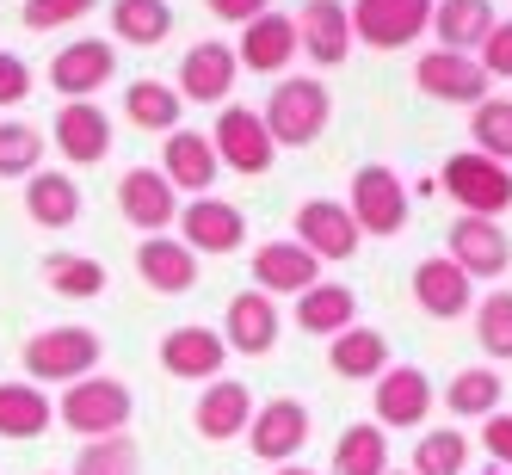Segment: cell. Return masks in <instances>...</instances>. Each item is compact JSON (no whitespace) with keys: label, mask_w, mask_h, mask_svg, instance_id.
<instances>
[{"label":"cell","mask_w":512,"mask_h":475,"mask_svg":"<svg viewBox=\"0 0 512 475\" xmlns=\"http://www.w3.org/2000/svg\"><path fill=\"white\" fill-rule=\"evenodd\" d=\"M235 75H241L235 50L216 44V38H204V44L186 50V62H179V87H173V93L192 99V105H223V99L235 93Z\"/></svg>","instance_id":"7c38bea8"},{"label":"cell","mask_w":512,"mask_h":475,"mask_svg":"<svg viewBox=\"0 0 512 475\" xmlns=\"http://www.w3.org/2000/svg\"><path fill=\"white\" fill-rule=\"evenodd\" d=\"M112 75H118V56H112L105 38H75V44H62L56 62H50V87L62 99H93Z\"/></svg>","instance_id":"8fae6325"},{"label":"cell","mask_w":512,"mask_h":475,"mask_svg":"<svg viewBox=\"0 0 512 475\" xmlns=\"http://www.w3.org/2000/svg\"><path fill=\"white\" fill-rule=\"evenodd\" d=\"M346 210H352L358 235H401V223H408V186L395 179V167H358Z\"/></svg>","instance_id":"5b68a950"},{"label":"cell","mask_w":512,"mask_h":475,"mask_svg":"<svg viewBox=\"0 0 512 475\" xmlns=\"http://www.w3.org/2000/svg\"><path fill=\"white\" fill-rule=\"evenodd\" d=\"M389 475H414V469H389Z\"/></svg>","instance_id":"c3c4849f"},{"label":"cell","mask_w":512,"mask_h":475,"mask_svg":"<svg viewBox=\"0 0 512 475\" xmlns=\"http://www.w3.org/2000/svg\"><path fill=\"white\" fill-rule=\"evenodd\" d=\"M297 50H309L315 68H340L352 56L346 0H303V13H297Z\"/></svg>","instance_id":"9a60e30c"},{"label":"cell","mask_w":512,"mask_h":475,"mask_svg":"<svg viewBox=\"0 0 512 475\" xmlns=\"http://www.w3.org/2000/svg\"><path fill=\"white\" fill-rule=\"evenodd\" d=\"M482 445H488V457H494L500 469H512V414H488Z\"/></svg>","instance_id":"f6af8a7d"},{"label":"cell","mask_w":512,"mask_h":475,"mask_svg":"<svg viewBox=\"0 0 512 475\" xmlns=\"http://www.w3.org/2000/svg\"><path fill=\"white\" fill-rule=\"evenodd\" d=\"M179 99L167 81H130V93H124V118L136 124V130H167L173 136V124H179Z\"/></svg>","instance_id":"e575fe53"},{"label":"cell","mask_w":512,"mask_h":475,"mask_svg":"<svg viewBox=\"0 0 512 475\" xmlns=\"http://www.w3.org/2000/svg\"><path fill=\"white\" fill-rule=\"evenodd\" d=\"M272 475H315V469H303V463H278Z\"/></svg>","instance_id":"7dc6e473"},{"label":"cell","mask_w":512,"mask_h":475,"mask_svg":"<svg viewBox=\"0 0 512 475\" xmlns=\"http://www.w3.org/2000/svg\"><path fill=\"white\" fill-rule=\"evenodd\" d=\"M334 475H389V432L377 420L346 426L334 445Z\"/></svg>","instance_id":"1f68e13d"},{"label":"cell","mask_w":512,"mask_h":475,"mask_svg":"<svg viewBox=\"0 0 512 475\" xmlns=\"http://www.w3.org/2000/svg\"><path fill=\"white\" fill-rule=\"evenodd\" d=\"M500 395H506L500 371H488V364H469V371H457V377H451L445 408H451V414H463V420H488V414H500Z\"/></svg>","instance_id":"836d02e7"},{"label":"cell","mask_w":512,"mask_h":475,"mask_svg":"<svg viewBox=\"0 0 512 475\" xmlns=\"http://www.w3.org/2000/svg\"><path fill=\"white\" fill-rule=\"evenodd\" d=\"M414 303H420L432 321H457V315H469V303H475V278L451 260V253H432V260L414 266Z\"/></svg>","instance_id":"5bb4252c"},{"label":"cell","mask_w":512,"mask_h":475,"mask_svg":"<svg viewBox=\"0 0 512 475\" xmlns=\"http://www.w3.org/2000/svg\"><path fill=\"white\" fill-rule=\"evenodd\" d=\"M118 210H124V223H136L142 235H161L167 223H179V192L167 186L161 167H130L118 179Z\"/></svg>","instance_id":"30bf717a"},{"label":"cell","mask_w":512,"mask_h":475,"mask_svg":"<svg viewBox=\"0 0 512 475\" xmlns=\"http://www.w3.org/2000/svg\"><path fill=\"white\" fill-rule=\"evenodd\" d=\"M352 315H358V297H352L346 284H315V290L297 297V327H303V334H321V340L346 334Z\"/></svg>","instance_id":"f546056e"},{"label":"cell","mask_w":512,"mask_h":475,"mask_svg":"<svg viewBox=\"0 0 512 475\" xmlns=\"http://www.w3.org/2000/svg\"><path fill=\"white\" fill-rule=\"evenodd\" d=\"M475 62L488 68V81H494V75H506V81H512V19L488 31V44H482V56H475Z\"/></svg>","instance_id":"7bdbcfd3"},{"label":"cell","mask_w":512,"mask_h":475,"mask_svg":"<svg viewBox=\"0 0 512 475\" xmlns=\"http://www.w3.org/2000/svg\"><path fill=\"white\" fill-rule=\"evenodd\" d=\"M297 241L315 253V260H352V253H358V223H352L346 204L309 198V204L297 210Z\"/></svg>","instance_id":"44dd1931"},{"label":"cell","mask_w":512,"mask_h":475,"mask_svg":"<svg viewBox=\"0 0 512 475\" xmlns=\"http://www.w3.org/2000/svg\"><path fill=\"white\" fill-rule=\"evenodd\" d=\"M44 284L56 290V297H68V303H87V297L105 290V266L87 260V253H50V260H44Z\"/></svg>","instance_id":"d590c367"},{"label":"cell","mask_w":512,"mask_h":475,"mask_svg":"<svg viewBox=\"0 0 512 475\" xmlns=\"http://www.w3.org/2000/svg\"><path fill=\"white\" fill-rule=\"evenodd\" d=\"M179 241L192 253H235L247 241V216L223 198H192L179 210Z\"/></svg>","instance_id":"ac0fdd59"},{"label":"cell","mask_w":512,"mask_h":475,"mask_svg":"<svg viewBox=\"0 0 512 475\" xmlns=\"http://www.w3.org/2000/svg\"><path fill=\"white\" fill-rule=\"evenodd\" d=\"M247 445H253L260 463H290L309 445V408H303L297 395H278V401H266V408H253Z\"/></svg>","instance_id":"ba28073f"},{"label":"cell","mask_w":512,"mask_h":475,"mask_svg":"<svg viewBox=\"0 0 512 475\" xmlns=\"http://www.w3.org/2000/svg\"><path fill=\"white\" fill-rule=\"evenodd\" d=\"M432 414V377L420 371V364H389V371L377 377V426L389 432H408Z\"/></svg>","instance_id":"2e32d148"},{"label":"cell","mask_w":512,"mask_h":475,"mask_svg":"<svg viewBox=\"0 0 512 475\" xmlns=\"http://www.w3.org/2000/svg\"><path fill=\"white\" fill-rule=\"evenodd\" d=\"M99 358H105V346H99V334L93 327H44V334H31L25 340V383H81V377H93L99 371Z\"/></svg>","instance_id":"6da1fadb"},{"label":"cell","mask_w":512,"mask_h":475,"mask_svg":"<svg viewBox=\"0 0 512 475\" xmlns=\"http://www.w3.org/2000/svg\"><path fill=\"white\" fill-rule=\"evenodd\" d=\"M327 364H334V377L346 383H364V377H383L389 371V340L377 334V327H346V334H334V346H327Z\"/></svg>","instance_id":"f1b7e54d"},{"label":"cell","mask_w":512,"mask_h":475,"mask_svg":"<svg viewBox=\"0 0 512 475\" xmlns=\"http://www.w3.org/2000/svg\"><path fill=\"white\" fill-rule=\"evenodd\" d=\"M469 469V438L463 426H438L414 445V475H463Z\"/></svg>","instance_id":"8d00e7d4"},{"label":"cell","mask_w":512,"mask_h":475,"mask_svg":"<svg viewBox=\"0 0 512 475\" xmlns=\"http://www.w3.org/2000/svg\"><path fill=\"white\" fill-rule=\"evenodd\" d=\"M210 149H216V161L235 167V173H266L272 155H278V142H272V130H266L260 112H247V105H223Z\"/></svg>","instance_id":"52a82bcc"},{"label":"cell","mask_w":512,"mask_h":475,"mask_svg":"<svg viewBox=\"0 0 512 475\" xmlns=\"http://www.w3.org/2000/svg\"><path fill=\"white\" fill-rule=\"evenodd\" d=\"M494 7L488 0H432V31H438V50H482L488 31H494Z\"/></svg>","instance_id":"4316f807"},{"label":"cell","mask_w":512,"mask_h":475,"mask_svg":"<svg viewBox=\"0 0 512 475\" xmlns=\"http://www.w3.org/2000/svg\"><path fill=\"white\" fill-rule=\"evenodd\" d=\"M346 19H352V44L401 50L432 25V0H352Z\"/></svg>","instance_id":"277c9868"},{"label":"cell","mask_w":512,"mask_h":475,"mask_svg":"<svg viewBox=\"0 0 512 475\" xmlns=\"http://www.w3.org/2000/svg\"><path fill=\"white\" fill-rule=\"evenodd\" d=\"M99 7V0H25V25L31 31H56V25H75Z\"/></svg>","instance_id":"b9f144b4"},{"label":"cell","mask_w":512,"mask_h":475,"mask_svg":"<svg viewBox=\"0 0 512 475\" xmlns=\"http://www.w3.org/2000/svg\"><path fill=\"white\" fill-rule=\"evenodd\" d=\"M247 420H253V395H247V383H235V377L204 383L198 408H192L198 438H210V445H229V438H241V432H247Z\"/></svg>","instance_id":"603a6c76"},{"label":"cell","mask_w":512,"mask_h":475,"mask_svg":"<svg viewBox=\"0 0 512 475\" xmlns=\"http://www.w3.org/2000/svg\"><path fill=\"white\" fill-rule=\"evenodd\" d=\"M112 31L136 50H155L173 31V7L167 0H112Z\"/></svg>","instance_id":"d6a6232c"},{"label":"cell","mask_w":512,"mask_h":475,"mask_svg":"<svg viewBox=\"0 0 512 475\" xmlns=\"http://www.w3.org/2000/svg\"><path fill=\"white\" fill-rule=\"evenodd\" d=\"M44 161V136L31 124H0V179H31V167Z\"/></svg>","instance_id":"ab89813d"},{"label":"cell","mask_w":512,"mask_h":475,"mask_svg":"<svg viewBox=\"0 0 512 475\" xmlns=\"http://www.w3.org/2000/svg\"><path fill=\"white\" fill-rule=\"evenodd\" d=\"M25 216L38 229H75L81 216V186L68 173H31L25 179Z\"/></svg>","instance_id":"83f0119b"},{"label":"cell","mask_w":512,"mask_h":475,"mask_svg":"<svg viewBox=\"0 0 512 475\" xmlns=\"http://www.w3.org/2000/svg\"><path fill=\"white\" fill-rule=\"evenodd\" d=\"M136 272H142L149 290H161V297H186L198 284V253L186 241H173V235H149L136 247Z\"/></svg>","instance_id":"d4e9b609"},{"label":"cell","mask_w":512,"mask_h":475,"mask_svg":"<svg viewBox=\"0 0 512 475\" xmlns=\"http://www.w3.org/2000/svg\"><path fill=\"white\" fill-rule=\"evenodd\" d=\"M297 56V19L284 13H260L253 25H241V44H235V62L253 68V75H278Z\"/></svg>","instance_id":"484cf974"},{"label":"cell","mask_w":512,"mask_h":475,"mask_svg":"<svg viewBox=\"0 0 512 475\" xmlns=\"http://www.w3.org/2000/svg\"><path fill=\"white\" fill-rule=\"evenodd\" d=\"M278 303L266 297V290H241V297H229V315H223V346L229 352H247V358H266L278 346Z\"/></svg>","instance_id":"d6986e66"},{"label":"cell","mask_w":512,"mask_h":475,"mask_svg":"<svg viewBox=\"0 0 512 475\" xmlns=\"http://www.w3.org/2000/svg\"><path fill=\"white\" fill-rule=\"evenodd\" d=\"M475 340H482L488 358H512V290H494V297L475 309Z\"/></svg>","instance_id":"60d3db41"},{"label":"cell","mask_w":512,"mask_h":475,"mask_svg":"<svg viewBox=\"0 0 512 475\" xmlns=\"http://www.w3.org/2000/svg\"><path fill=\"white\" fill-rule=\"evenodd\" d=\"M414 81L426 99H445V105H482L488 99V68L463 50H426L414 62Z\"/></svg>","instance_id":"9c48e42d"},{"label":"cell","mask_w":512,"mask_h":475,"mask_svg":"<svg viewBox=\"0 0 512 475\" xmlns=\"http://www.w3.org/2000/svg\"><path fill=\"white\" fill-rule=\"evenodd\" d=\"M25 99H31V68L13 50H0V105H25Z\"/></svg>","instance_id":"ee69618b"},{"label":"cell","mask_w":512,"mask_h":475,"mask_svg":"<svg viewBox=\"0 0 512 475\" xmlns=\"http://www.w3.org/2000/svg\"><path fill=\"white\" fill-rule=\"evenodd\" d=\"M469 130H475V155H488L500 167L512 161V99H482Z\"/></svg>","instance_id":"74e56055"},{"label":"cell","mask_w":512,"mask_h":475,"mask_svg":"<svg viewBox=\"0 0 512 475\" xmlns=\"http://www.w3.org/2000/svg\"><path fill=\"white\" fill-rule=\"evenodd\" d=\"M327 112H334V99H327V87L315 75H297V81H278L272 99H266V130L278 149H309V142L327 130Z\"/></svg>","instance_id":"3957f363"},{"label":"cell","mask_w":512,"mask_h":475,"mask_svg":"<svg viewBox=\"0 0 512 475\" xmlns=\"http://www.w3.org/2000/svg\"><path fill=\"white\" fill-rule=\"evenodd\" d=\"M75 475H142V451L130 445V432H118V438H87L81 457H75Z\"/></svg>","instance_id":"f35d334b"},{"label":"cell","mask_w":512,"mask_h":475,"mask_svg":"<svg viewBox=\"0 0 512 475\" xmlns=\"http://www.w3.org/2000/svg\"><path fill=\"white\" fill-rule=\"evenodd\" d=\"M451 260L469 278H500L512 266V241L494 216H463V223H451Z\"/></svg>","instance_id":"7402d4cb"},{"label":"cell","mask_w":512,"mask_h":475,"mask_svg":"<svg viewBox=\"0 0 512 475\" xmlns=\"http://www.w3.org/2000/svg\"><path fill=\"white\" fill-rule=\"evenodd\" d=\"M161 173H167V186H173V192L210 198V186H216V173H223V161H216L210 136H198V130H173V136H167V155H161Z\"/></svg>","instance_id":"cb8c5ba5"},{"label":"cell","mask_w":512,"mask_h":475,"mask_svg":"<svg viewBox=\"0 0 512 475\" xmlns=\"http://www.w3.org/2000/svg\"><path fill=\"white\" fill-rule=\"evenodd\" d=\"M204 7H210L216 19H229V25H253L260 13H272L266 0H204Z\"/></svg>","instance_id":"bcb514c9"},{"label":"cell","mask_w":512,"mask_h":475,"mask_svg":"<svg viewBox=\"0 0 512 475\" xmlns=\"http://www.w3.org/2000/svg\"><path fill=\"white\" fill-rule=\"evenodd\" d=\"M130 389L118 383V377H81V383H68L62 389V401H56V420L68 426V432H81V438H118L124 426H130Z\"/></svg>","instance_id":"7a4b0ae2"},{"label":"cell","mask_w":512,"mask_h":475,"mask_svg":"<svg viewBox=\"0 0 512 475\" xmlns=\"http://www.w3.org/2000/svg\"><path fill=\"white\" fill-rule=\"evenodd\" d=\"M56 149H62V161H75V167L105 161V155H112V118H105L93 99H68L56 112Z\"/></svg>","instance_id":"ffe728a7"},{"label":"cell","mask_w":512,"mask_h":475,"mask_svg":"<svg viewBox=\"0 0 512 475\" xmlns=\"http://www.w3.org/2000/svg\"><path fill=\"white\" fill-rule=\"evenodd\" d=\"M50 395L38 383H0V438H38L50 432Z\"/></svg>","instance_id":"4dcf8cb0"},{"label":"cell","mask_w":512,"mask_h":475,"mask_svg":"<svg viewBox=\"0 0 512 475\" xmlns=\"http://www.w3.org/2000/svg\"><path fill=\"white\" fill-rule=\"evenodd\" d=\"M161 364L167 377H186V383H216L229 364V346L216 327H173V334L161 340Z\"/></svg>","instance_id":"e0dca14e"},{"label":"cell","mask_w":512,"mask_h":475,"mask_svg":"<svg viewBox=\"0 0 512 475\" xmlns=\"http://www.w3.org/2000/svg\"><path fill=\"white\" fill-rule=\"evenodd\" d=\"M445 192H451L469 216H500V210L512 204V173H506L500 161H488V155L463 149V155L445 161Z\"/></svg>","instance_id":"8992f818"},{"label":"cell","mask_w":512,"mask_h":475,"mask_svg":"<svg viewBox=\"0 0 512 475\" xmlns=\"http://www.w3.org/2000/svg\"><path fill=\"white\" fill-rule=\"evenodd\" d=\"M315 284H321V260L303 241H266L253 253V290H266V297H303Z\"/></svg>","instance_id":"4fadbf2b"}]
</instances>
